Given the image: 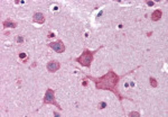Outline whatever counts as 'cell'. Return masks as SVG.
I'll use <instances>...</instances> for the list:
<instances>
[{"mask_svg": "<svg viewBox=\"0 0 168 117\" xmlns=\"http://www.w3.org/2000/svg\"><path fill=\"white\" fill-rule=\"evenodd\" d=\"M124 76H118L112 69H110L106 74H104V76L100 77V78H94V77H91L89 74L85 76V77H86V79H90V80H92L95 83L96 89H103V90L112 91L116 97H118V99L120 100V103H121L124 99V97L121 96V93L118 90V83L121 80V78L124 77Z\"/></svg>", "mask_w": 168, "mask_h": 117, "instance_id": "1", "label": "cell"}, {"mask_svg": "<svg viewBox=\"0 0 168 117\" xmlns=\"http://www.w3.org/2000/svg\"><path fill=\"white\" fill-rule=\"evenodd\" d=\"M129 116H140V114L139 113H137V112H132V113H130L129 114Z\"/></svg>", "mask_w": 168, "mask_h": 117, "instance_id": "11", "label": "cell"}, {"mask_svg": "<svg viewBox=\"0 0 168 117\" xmlns=\"http://www.w3.org/2000/svg\"><path fill=\"white\" fill-rule=\"evenodd\" d=\"M48 46L53 49L55 52L57 53H63L65 51V45L64 43L62 42V41H55V42H51V43H48Z\"/></svg>", "mask_w": 168, "mask_h": 117, "instance_id": "4", "label": "cell"}, {"mask_svg": "<svg viewBox=\"0 0 168 117\" xmlns=\"http://www.w3.org/2000/svg\"><path fill=\"white\" fill-rule=\"evenodd\" d=\"M105 106H106L105 103H100V105H99V109H103Z\"/></svg>", "mask_w": 168, "mask_h": 117, "instance_id": "12", "label": "cell"}, {"mask_svg": "<svg viewBox=\"0 0 168 117\" xmlns=\"http://www.w3.org/2000/svg\"><path fill=\"white\" fill-rule=\"evenodd\" d=\"M25 56H26L25 53H20V54H19V57H20V59H21V57H25Z\"/></svg>", "mask_w": 168, "mask_h": 117, "instance_id": "13", "label": "cell"}, {"mask_svg": "<svg viewBox=\"0 0 168 117\" xmlns=\"http://www.w3.org/2000/svg\"><path fill=\"white\" fill-rule=\"evenodd\" d=\"M43 105H54V106H56L60 110H62V107L60 106V105L57 104V101H56V99H55V91L52 90V89H47L46 90V93H45V97H44V100H43Z\"/></svg>", "mask_w": 168, "mask_h": 117, "instance_id": "3", "label": "cell"}, {"mask_svg": "<svg viewBox=\"0 0 168 117\" xmlns=\"http://www.w3.org/2000/svg\"><path fill=\"white\" fill-rule=\"evenodd\" d=\"M16 42H17V43H23V42H24V37H23V36H17V37H16Z\"/></svg>", "mask_w": 168, "mask_h": 117, "instance_id": "10", "label": "cell"}, {"mask_svg": "<svg viewBox=\"0 0 168 117\" xmlns=\"http://www.w3.org/2000/svg\"><path fill=\"white\" fill-rule=\"evenodd\" d=\"M149 81H150V86H151L153 88H156V87L158 86V82L156 81V79H155V78L150 77V78H149Z\"/></svg>", "mask_w": 168, "mask_h": 117, "instance_id": "9", "label": "cell"}, {"mask_svg": "<svg viewBox=\"0 0 168 117\" xmlns=\"http://www.w3.org/2000/svg\"><path fill=\"white\" fill-rule=\"evenodd\" d=\"M2 26H3V28H7V27L15 28V27H17V23H15L13 20H10V19H7V20H5L2 23Z\"/></svg>", "mask_w": 168, "mask_h": 117, "instance_id": "8", "label": "cell"}, {"mask_svg": "<svg viewBox=\"0 0 168 117\" xmlns=\"http://www.w3.org/2000/svg\"><path fill=\"white\" fill-rule=\"evenodd\" d=\"M147 3H148V6H154V2L153 1H148Z\"/></svg>", "mask_w": 168, "mask_h": 117, "instance_id": "14", "label": "cell"}, {"mask_svg": "<svg viewBox=\"0 0 168 117\" xmlns=\"http://www.w3.org/2000/svg\"><path fill=\"white\" fill-rule=\"evenodd\" d=\"M102 46H100L98 50H100ZM98 50H94V51H90V50H88V49H84V51L83 53L75 59V61L78 62L80 64L82 65V66H85V68H90L91 66V63H92V61H93V57H94V54L98 52Z\"/></svg>", "mask_w": 168, "mask_h": 117, "instance_id": "2", "label": "cell"}, {"mask_svg": "<svg viewBox=\"0 0 168 117\" xmlns=\"http://www.w3.org/2000/svg\"><path fill=\"white\" fill-rule=\"evenodd\" d=\"M33 20H34V23H37V24H44L45 23V16L41 13H35L33 16Z\"/></svg>", "mask_w": 168, "mask_h": 117, "instance_id": "6", "label": "cell"}, {"mask_svg": "<svg viewBox=\"0 0 168 117\" xmlns=\"http://www.w3.org/2000/svg\"><path fill=\"white\" fill-rule=\"evenodd\" d=\"M161 16H163V11L160 9H157V10H155L154 13L151 14V20L153 22H158L161 18Z\"/></svg>", "mask_w": 168, "mask_h": 117, "instance_id": "7", "label": "cell"}, {"mask_svg": "<svg viewBox=\"0 0 168 117\" xmlns=\"http://www.w3.org/2000/svg\"><path fill=\"white\" fill-rule=\"evenodd\" d=\"M46 68H47V70L50 71V72H56L60 68H61V63L58 62V61H50L47 65H46Z\"/></svg>", "mask_w": 168, "mask_h": 117, "instance_id": "5", "label": "cell"}]
</instances>
